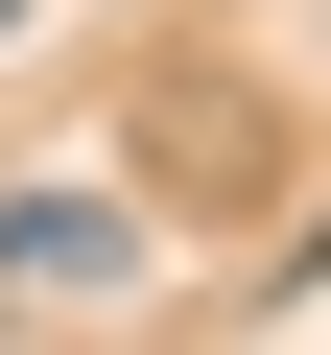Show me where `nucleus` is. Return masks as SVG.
Listing matches in <instances>:
<instances>
[{"label":"nucleus","instance_id":"1","mask_svg":"<svg viewBox=\"0 0 331 355\" xmlns=\"http://www.w3.org/2000/svg\"><path fill=\"white\" fill-rule=\"evenodd\" d=\"M118 284H142V237L95 190H24V214H0V308H118Z\"/></svg>","mask_w":331,"mask_h":355},{"label":"nucleus","instance_id":"2","mask_svg":"<svg viewBox=\"0 0 331 355\" xmlns=\"http://www.w3.org/2000/svg\"><path fill=\"white\" fill-rule=\"evenodd\" d=\"M0 24H24V0H0Z\"/></svg>","mask_w":331,"mask_h":355}]
</instances>
